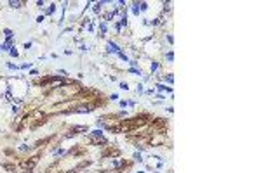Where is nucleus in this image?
I'll use <instances>...</instances> for the list:
<instances>
[{
  "label": "nucleus",
  "mask_w": 261,
  "mask_h": 173,
  "mask_svg": "<svg viewBox=\"0 0 261 173\" xmlns=\"http://www.w3.org/2000/svg\"><path fill=\"white\" fill-rule=\"evenodd\" d=\"M134 158H136V159H138V161H143V159H141V154H138V152H136V154H134Z\"/></svg>",
  "instance_id": "nucleus-15"
},
{
  "label": "nucleus",
  "mask_w": 261,
  "mask_h": 173,
  "mask_svg": "<svg viewBox=\"0 0 261 173\" xmlns=\"http://www.w3.org/2000/svg\"><path fill=\"white\" fill-rule=\"evenodd\" d=\"M155 88H157V90H160V92H167V94H172V88H171V87L160 85V83H157V85H155Z\"/></svg>",
  "instance_id": "nucleus-3"
},
{
  "label": "nucleus",
  "mask_w": 261,
  "mask_h": 173,
  "mask_svg": "<svg viewBox=\"0 0 261 173\" xmlns=\"http://www.w3.org/2000/svg\"><path fill=\"white\" fill-rule=\"evenodd\" d=\"M99 29H101V33H103V35L106 33V23H104V21H101V23H99Z\"/></svg>",
  "instance_id": "nucleus-5"
},
{
  "label": "nucleus",
  "mask_w": 261,
  "mask_h": 173,
  "mask_svg": "<svg viewBox=\"0 0 261 173\" xmlns=\"http://www.w3.org/2000/svg\"><path fill=\"white\" fill-rule=\"evenodd\" d=\"M4 33H5V37H7V38H12V31H11L9 28H5V29H4Z\"/></svg>",
  "instance_id": "nucleus-10"
},
{
  "label": "nucleus",
  "mask_w": 261,
  "mask_h": 173,
  "mask_svg": "<svg viewBox=\"0 0 261 173\" xmlns=\"http://www.w3.org/2000/svg\"><path fill=\"white\" fill-rule=\"evenodd\" d=\"M165 57H167V61H169V63H172V59H174V52H172V50H169Z\"/></svg>",
  "instance_id": "nucleus-8"
},
{
  "label": "nucleus",
  "mask_w": 261,
  "mask_h": 173,
  "mask_svg": "<svg viewBox=\"0 0 261 173\" xmlns=\"http://www.w3.org/2000/svg\"><path fill=\"white\" fill-rule=\"evenodd\" d=\"M9 54H11L12 57H17V50H16V48H14V47H12V48H11V50H9Z\"/></svg>",
  "instance_id": "nucleus-11"
},
{
  "label": "nucleus",
  "mask_w": 261,
  "mask_h": 173,
  "mask_svg": "<svg viewBox=\"0 0 261 173\" xmlns=\"http://www.w3.org/2000/svg\"><path fill=\"white\" fill-rule=\"evenodd\" d=\"M54 11H56V4H51V5H49V9H47L45 12H47V14H52Z\"/></svg>",
  "instance_id": "nucleus-7"
},
{
  "label": "nucleus",
  "mask_w": 261,
  "mask_h": 173,
  "mask_svg": "<svg viewBox=\"0 0 261 173\" xmlns=\"http://www.w3.org/2000/svg\"><path fill=\"white\" fill-rule=\"evenodd\" d=\"M12 47H14V45H12V38H7L5 42L0 45V50H2V52H7V50H11Z\"/></svg>",
  "instance_id": "nucleus-2"
},
{
  "label": "nucleus",
  "mask_w": 261,
  "mask_h": 173,
  "mask_svg": "<svg viewBox=\"0 0 261 173\" xmlns=\"http://www.w3.org/2000/svg\"><path fill=\"white\" fill-rule=\"evenodd\" d=\"M157 69H158V63H155V61H153L152 66H150V71H152V73H155Z\"/></svg>",
  "instance_id": "nucleus-4"
},
{
  "label": "nucleus",
  "mask_w": 261,
  "mask_h": 173,
  "mask_svg": "<svg viewBox=\"0 0 261 173\" xmlns=\"http://www.w3.org/2000/svg\"><path fill=\"white\" fill-rule=\"evenodd\" d=\"M9 5H11V7H16V9H17L19 5H23V2H17V0L14 2V0H12V2H9Z\"/></svg>",
  "instance_id": "nucleus-6"
},
{
  "label": "nucleus",
  "mask_w": 261,
  "mask_h": 173,
  "mask_svg": "<svg viewBox=\"0 0 261 173\" xmlns=\"http://www.w3.org/2000/svg\"><path fill=\"white\" fill-rule=\"evenodd\" d=\"M106 48H108V52H113V54H118V52H120V47H118L115 42H108L106 43Z\"/></svg>",
  "instance_id": "nucleus-1"
},
{
  "label": "nucleus",
  "mask_w": 261,
  "mask_h": 173,
  "mask_svg": "<svg viewBox=\"0 0 261 173\" xmlns=\"http://www.w3.org/2000/svg\"><path fill=\"white\" fill-rule=\"evenodd\" d=\"M30 47H32V42H26V43H24V45H23V48H26V50H28V48H30Z\"/></svg>",
  "instance_id": "nucleus-14"
},
{
  "label": "nucleus",
  "mask_w": 261,
  "mask_h": 173,
  "mask_svg": "<svg viewBox=\"0 0 261 173\" xmlns=\"http://www.w3.org/2000/svg\"><path fill=\"white\" fill-rule=\"evenodd\" d=\"M120 88H122V90H129V85H127L125 81H122L120 83Z\"/></svg>",
  "instance_id": "nucleus-12"
},
{
  "label": "nucleus",
  "mask_w": 261,
  "mask_h": 173,
  "mask_svg": "<svg viewBox=\"0 0 261 173\" xmlns=\"http://www.w3.org/2000/svg\"><path fill=\"white\" fill-rule=\"evenodd\" d=\"M164 81H167V83H172V74H165V76H164Z\"/></svg>",
  "instance_id": "nucleus-9"
},
{
  "label": "nucleus",
  "mask_w": 261,
  "mask_h": 173,
  "mask_svg": "<svg viewBox=\"0 0 261 173\" xmlns=\"http://www.w3.org/2000/svg\"><path fill=\"white\" fill-rule=\"evenodd\" d=\"M136 88H138V90H136L138 94H143V85H141V83H138V87H136Z\"/></svg>",
  "instance_id": "nucleus-13"
}]
</instances>
